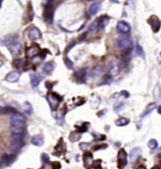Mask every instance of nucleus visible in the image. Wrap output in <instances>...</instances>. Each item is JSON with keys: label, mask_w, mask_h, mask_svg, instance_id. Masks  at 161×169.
Instances as JSON below:
<instances>
[{"label": "nucleus", "mask_w": 161, "mask_h": 169, "mask_svg": "<svg viewBox=\"0 0 161 169\" xmlns=\"http://www.w3.org/2000/svg\"><path fill=\"white\" fill-rule=\"evenodd\" d=\"M5 42H6L7 47L10 50V52L13 54V55H19L21 51H22L23 45L20 42L17 35L10 36V37L5 41Z\"/></svg>", "instance_id": "f257e3e1"}, {"label": "nucleus", "mask_w": 161, "mask_h": 169, "mask_svg": "<svg viewBox=\"0 0 161 169\" xmlns=\"http://www.w3.org/2000/svg\"><path fill=\"white\" fill-rule=\"evenodd\" d=\"M47 100L51 106L52 110L56 111L58 109L59 103L62 102V97L57 94L56 92H49L47 94Z\"/></svg>", "instance_id": "f03ea898"}, {"label": "nucleus", "mask_w": 161, "mask_h": 169, "mask_svg": "<svg viewBox=\"0 0 161 169\" xmlns=\"http://www.w3.org/2000/svg\"><path fill=\"white\" fill-rule=\"evenodd\" d=\"M116 45L121 50L130 49V47L132 46V39L129 37H127V36H121V37L117 39Z\"/></svg>", "instance_id": "7ed1b4c3"}, {"label": "nucleus", "mask_w": 161, "mask_h": 169, "mask_svg": "<svg viewBox=\"0 0 161 169\" xmlns=\"http://www.w3.org/2000/svg\"><path fill=\"white\" fill-rule=\"evenodd\" d=\"M117 165L119 169H123L127 165V153L123 149H121L118 152Z\"/></svg>", "instance_id": "20e7f679"}, {"label": "nucleus", "mask_w": 161, "mask_h": 169, "mask_svg": "<svg viewBox=\"0 0 161 169\" xmlns=\"http://www.w3.org/2000/svg\"><path fill=\"white\" fill-rule=\"evenodd\" d=\"M54 12H55V8L52 5L51 2L47 3V5L45 6L44 12V20L48 24H52L54 20Z\"/></svg>", "instance_id": "39448f33"}, {"label": "nucleus", "mask_w": 161, "mask_h": 169, "mask_svg": "<svg viewBox=\"0 0 161 169\" xmlns=\"http://www.w3.org/2000/svg\"><path fill=\"white\" fill-rule=\"evenodd\" d=\"M25 121H26V118H25V117L22 114H19V113L13 114L12 117H10V124H12V127L22 128L25 124Z\"/></svg>", "instance_id": "423d86ee"}, {"label": "nucleus", "mask_w": 161, "mask_h": 169, "mask_svg": "<svg viewBox=\"0 0 161 169\" xmlns=\"http://www.w3.org/2000/svg\"><path fill=\"white\" fill-rule=\"evenodd\" d=\"M94 163L95 162L93 161L92 153L87 151L83 154V164H84V167H86V169H91L93 167Z\"/></svg>", "instance_id": "0eeeda50"}, {"label": "nucleus", "mask_w": 161, "mask_h": 169, "mask_svg": "<svg viewBox=\"0 0 161 169\" xmlns=\"http://www.w3.org/2000/svg\"><path fill=\"white\" fill-rule=\"evenodd\" d=\"M15 155L14 154H8V153H4L2 154L1 156V165L2 166H9V165L12 164L14 160H15Z\"/></svg>", "instance_id": "6e6552de"}, {"label": "nucleus", "mask_w": 161, "mask_h": 169, "mask_svg": "<svg viewBox=\"0 0 161 169\" xmlns=\"http://www.w3.org/2000/svg\"><path fill=\"white\" fill-rule=\"evenodd\" d=\"M148 23L151 26L153 31L156 33V32H158V30L160 29V21L158 19V17H156V15H152L151 17L148 19Z\"/></svg>", "instance_id": "1a4fd4ad"}, {"label": "nucleus", "mask_w": 161, "mask_h": 169, "mask_svg": "<svg viewBox=\"0 0 161 169\" xmlns=\"http://www.w3.org/2000/svg\"><path fill=\"white\" fill-rule=\"evenodd\" d=\"M108 71L111 76H116L119 73L120 69H119V64H118L116 59H111L108 62Z\"/></svg>", "instance_id": "9d476101"}, {"label": "nucleus", "mask_w": 161, "mask_h": 169, "mask_svg": "<svg viewBox=\"0 0 161 169\" xmlns=\"http://www.w3.org/2000/svg\"><path fill=\"white\" fill-rule=\"evenodd\" d=\"M117 31L119 32L121 34H127L130 32V29H131V26L130 24L124 22V21H120L119 23L117 24Z\"/></svg>", "instance_id": "9b49d317"}, {"label": "nucleus", "mask_w": 161, "mask_h": 169, "mask_svg": "<svg viewBox=\"0 0 161 169\" xmlns=\"http://www.w3.org/2000/svg\"><path fill=\"white\" fill-rule=\"evenodd\" d=\"M65 151H66V147H65V144L63 142V138H60L59 143L57 144V146L55 147L54 154L57 156H59V155H61V154L65 153Z\"/></svg>", "instance_id": "f8f14e48"}, {"label": "nucleus", "mask_w": 161, "mask_h": 169, "mask_svg": "<svg viewBox=\"0 0 161 169\" xmlns=\"http://www.w3.org/2000/svg\"><path fill=\"white\" fill-rule=\"evenodd\" d=\"M20 76H21V74H20L19 71H10V73H9L8 74L6 75L5 80L10 82V83H15V82H17L18 80H19Z\"/></svg>", "instance_id": "ddd939ff"}, {"label": "nucleus", "mask_w": 161, "mask_h": 169, "mask_svg": "<svg viewBox=\"0 0 161 169\" xmlns=\"http://www.w3.org/2000/svg\"><path fill=\"white\" fill-rule=\"evenodd\" d=\"M28 37H29L31 39H38L42 37V34H41V31L38 29L37 27L35 26H32L29 30H28Z\"/></svg>", "instance_id": "4468645a"}, {"label": "nucleus", "mask_w": 161, "mask_h": 169, "mask_svg": "<svg viewBox=\"0 0 161 169\" xmlns=\"http://www.w3.org/2000/svg\"><path fill=\"white\" fill-rule=\"evenodd\" d=\"M74 77L78 81V82H83L85 83L86 82V77H87V71L86 70H81V71H78L74 74Z\"/></svg>", "instance_id": "2eb2a0df"}, {"label": "nucleus", "mask_w": 161, "mask_h": 169, "mask_svg": "<svg viewBox=\"0 0 161 169\" xmlns=\"http://www.w3.org/2000/svg\"><path fill=\"white\" fill-rule=\"evenodd\" d=\"M42 80V77L39 76L37 74H31L30 75V83L32 88H37L39 85H40L41 81Z\"/></svg>", "instance_id": "dca6fc26"}, {"label": "nucleus", "mask_w": 161, "mask_h": 169, "mask_svg": "<svg viewBox=\"0 0 161 169\" xmlns=\"http://www.w3.org/2000/svg\"><path fill=\"white\" fill-rule=\"evenodd\" d=\"M27 55L28 57H30V58H33V57L37 56L40 55V53H39V48L37 46H31L27 50Z\"/></svg>", "instance_id": "f3484780"}, {"label": "nucleus", "mask_w": 161, "mask_h": 169, "mask_svg": "<svg viewBox=\"0 0 161 169\" xmlns=\"http://www.w3.org/2000/svg\"><path fill=\"white\" fill-rule=\"evenodd\" d=\"M141 147H134L133 149L131 150V152H130V161H131V163H134V162L138 159V155L141 154Z\"/></svg>", "instance_id": "a211bd4d"}, {"label": "nucleus", "mask_w": 161, "mask_h": 169, "mask_svg": "<svg viewBox=\"0 0 161 169\" xmlns=\"http://www.w3.org/2000/svg\"><path fill=\"white\" fill-rule=\"evenodd\" d=\"M31 143L32 145L37 146V147H42L44 145V138H42V135H34L33 137L31 138Z\"/></svg>", "instance_id": "6ab92c4d"}, {"label": "nucleus", "mask_w": 161, "mask_h": 169, "mask_svg": "<svg viewBox=\"0 0 161 169\" xmlns=\"http://www.w3.org/2000/svg\"><path fill=\"white\" fill-rule=\"evenodd\" d=\"M24 146V143L22 141H12V143L10 144V149L13 152H16L18 151L21 147H22Z\"/></svg>", "instance_id": "aec40b11"}, {"label": "nucleus", "mask_w": 161, "mask_h": 169, "mask_svg": "<svg viewBox=\"0 0 161 169\" xmlns=\"http://www.w3.org/2000/svg\"><path fill=\"white\" fill-rule=\"evenodd\" d=\"M54 70V65L52 62H46L42 65V71L46 74H50Z\"/></svg>", "instance_id": "412c9836"}, {"label": "nucleus", "mask_w": 161, "mask_h": 169, "mask_svg": "<svg viewBox=\"0 0 161 169\" xmlns=\"http://www.w3.org/2000/svg\"><path fill=\"white\" fill-rule=\"evenodd\" d=\"M1 114L2 115H13V114H16V109H14L13 107H10V106H6V107H3L1 109Z\"/></svg>", "instance_id": "4be33fe9"}, {"label": "nucleus", "mask_w": 161, "mask_h": 169, "mask_svg": "<svg viewBox=\"0 0 161 169\" xmlns=\"http://www.w3.org/2000/svg\"><path fill=\"white\" fill-rule=\"evenodd\" d=\"M80 138H81V134L79 132H77V131L72 132L70 134V135H69V139H70L71 142H76Z\"/></svg>", "instance_id": "5701e85b"}, {"label": "nucleus", "mask_w": 161, "mask_h": 169, "mask_svg": "<svg viewBox=\"0 0 161 169\" xmlns=\"http://www.w3.org/2000/svg\"><path fill=\"white\" fill-rule=\"evenodd\" d=\"M129 119L128 118H125V117H119L118 119H116L115 121V124L117 126H119V127H123V126H126L129 124Z\"/></svg>", "instance_id": "b1692460"}, {"label": "nucleus", "mask_w": 161, "mask_h": 169, "mask_svg": "<svg viewBox=\"0 0 161 169\" xmlns=\"http://www.w3.org/2000/svg\"><path fill=\"white\" fill-rule=\"evenodd\" d=\"M103 71H103V68L101 66H96V67H94L93 69L91 70V74L93 77H98V76H100V75L103 73Z\"/></svg>", "instance_id": "393cba45"}, {"label": "nucleus", "mask_w": 161, "mask_h": 169, "mask_svg": "<svg viewBox=\"0 0 161 169\" xmlns=\"http://www.w3.org/2000/svg\"><path fill=\"white\" fill-rule=\"evenodd\" d=\"M156 104L155 103V102H153V103H150L149 105L146 107V109L144 110V112L142 113V115H141V117H146L147 115H149L151 112H153V110L156 108Z\"/></svg>", "instance_id": "a878e982"}, {"label": "nucleus", "mask_w": 161, "mask_h": 169, "mask_svg": "<svg viewBox=\"0 0 161 169\" xmlns=\"http://www.w3.org/2000/svg\"><path fill=\"white\" fill-rule=\"evenodd\" d=\"M100 9V4L99 3H93L89 9V12L91 15H95L96 13L98 12V10Z\"/></svg>", "instance_id": "bb28decb"}, {"label": "nucleus", "mask_w": 161, "mask_h": 169, "mask_svg": "<svg viewBox=\"0 0 161 169\" xmlns=\"http://www.w3.org/2000/svg\"><path fill=\"white\" fill-rule=\"evenodd\" d=\"M98 22H99V26L101 27V28H104V27H106L107 24H108V23H109V18L107 17V16H102L98 20Z\"/></svg>", "instance_id": "cd10ccee"}, {"label": "nucleus", "mask_w": 161, "mask_h": 169, "mask_svg": "<svg viewBox=\"0 0 161 169\" xmlns=\"http://www.w3.org/2000/svg\"><path fill=\"white\" fill-rule=\"evenodd\" d=\"M23 109H24V111H25V112H26L27 115H31L32 112H33V110H32V105L30 104V102H24Z\"/></svg>", "instance_id": "c85d7f7f"}, {"label": "nucleus", "mask_w": 161, "mask_h": 169, "mask_svg": "<svg viewBox=\"0 0 161 169\" xmlns=\"http://www.w3.org/2000/svg\"><path fill=\"white\" fill-rule=\"evenodd\" d=\"M155 98L156 100H158L159 102H161V88H160V86L159 84L156 86V88H155Z\"/></svg>", "instance_id": "c756f323"}, {"label": "nucleus", "mask_w": 161, "mask_h": 169, "mask_svg": "<svg viewBox=\"0 0 161 169\" xmlns=\"http://www.w3.org/2000/svg\"><path fill=\"white\" fill-rule=\"evenodd\" d=\"M88 123H84V124H81L80 126L79 125H76V126H74L76 127V129H77V132H79L80 134L81 132H87L88 131Z\"/></svg>", "instance_id": "7c9ffc66"}, {"label": "nucleus", "mask_w": 161, "mask_h": 169, "mask_svg": "<svg viewBox=\"0 0 161 169\" xmlns=\"http://www.w3.org/2000/svg\"><path fill=\"white\" fill-rule=\"evenodd\" d=\"M24 137V134H12V141H22Z\"/></svg>", "instance_id": "2f4dec72"}, {"label": "nucleus", "mask_w": 161, "mask_h": 169, "mask_svg": "<svg viewBox=\"0 0 161 169\" xmlns=\"http://www.w3.org/2000/svg\"><path fill=\"white\" fill-rule=\"evenodd\" d=\"M157 146H158V143H157L156 139H151L148 142V147H149V149H156Z\"/></svg>", "instance_id": "473e14b6"}, {"label": "nucleus", "mask_w": 161, "mask_h": 169, "mask_svg": "<svg viewBox=\"0 0 161 169\" xmlns=\"http://www.w3.org/2000/svg\"><path fill=\"white\" fill-rule=\"evenodd\" d=\"M24 64V60L23 59H16L13 61V66L16 68V69H20V68L23 67Z\"/></svg>", "instance_id": "72a5a7b5"}, {"label": "nucleus", "mask_w": 161, "mask_h": 169, "mask_svg": "<svg viewBox=\"0 0 161 169\" xmlns=\"http://www.w3.org/2000/svg\"><path fill=\"white\" fill-rule=\"evenodd\" d=\"M12 134H24V130L21 127H12Z\"/></svg>", "instance_id": "f704fd0d"}, {"label": "nucleus", "mask_w": 161, "mask_h": 169, "mask_svg": "<svg viewBox=\"0 0 161 169\" xmlns=\"http://www.w3.org/2000/svg\"><path fill=\"white\" fill-rule=\"evenodd\" d=\"M64 63H65V65H66V67L68 68L69 70H72L73 69V67H74V64H73V62L68 58V57H65L64 58Z\"/></svg>", "instance_id": "c9c22d12"}, {"label": "nucleus", "mask_w": 161, "mask_h": 169, "mask_svg": "<svg viewBox=\"0 0 161 169\" xmlns=\"http://www.w3.org/2000/svg\"><path fill=\"white\" fill-rule=\"evenodd\" d=\"M98 26H99V22H98V20H95L94 22L91 24V27H89V30H91V31H95V30L98 28Z\"/></svg>", "instance_id": "e433bc0d"}, {"label": "nucleus", "mask_w": 161, "mask_h": 169, "mask_svg": "<svg viewBox=\"0 0 161 169\" xmlns=\"http://www.w3.org/2000/svg\"><path fill=\"white\" fill-rule=\"evenodd\" d=\"M107 145L106 144H102V145H95L93 147H92V150H99V149H106Z\"/></svg>", "instance_id": "4c0bfd02"}, {"label": "nucleus", "mask_w": 161, "mask_h": 169, "mask_svg": "<svg viewBox=\"0 0 161 169\" xmlns=\"http://www.w3.org/2000/svg\"><path fill=\"white\" fill-rule=\"evenodd\" d=\"M136 52H137V54L138 56H144V52H143V50L141 48V46L138 44L137 45V47H136Z\"/></svg>", "instance_id": "58836bf2"}, {"label": "nucleus", "mask_w": 161, "mask_h": 169, "mask_svg": "<svg viewBox=\"0 0 161 169\" xmlns=\"http://www.w3.org/2000/svg\"><path fill=\"white\" fill-rule=\"evenodd\" d=\"M79 147H80L81 150H84V151H86V150H87L89 147V143H80Z\"/></svg>", "instance_id": "ea45409f"}, {"label": "nucleus", "mask_w": 161, "mask_h": 169, "mask_svg": "<svg viewBox=\"0 0 161 169\" xmlns=\"http://www.w3.org/2000/svg\"><path fill=\"white\" fill-rule=\"evenodd\" d=\"M112 81V79L111 77H109V76H105V78H104V80L103 82L101 83V85H107V84H109V83H111Z\"/></svg>", "instance_id": "a19ab883"}, {"label": "nucleus", "mask_w": 161, "mask_h": 169, "mask_svg": "<svg viewBox=\"0 0 161 169\" xmlns=\"http://www.w3.org/2000/svg\"><path fill=\"white\" fill-rule=\"evenodd\" d=\"M52 166H53V169H60L61 168V164H60V163H59V162H53Z\"/></svg>", "instance_id": "79ce46f5"}, {"label": "nucleus", "mask_w": 161, "mask_h": 169, "mask_svg": "<svg viewBox=\"0 0 161 169\" xmlns=\"http://www.w3.org/2000/svg\"><path fill=\"white\" fill-rule=\"evenodd\" d=\"M42 169H53L52 164H50V162H47V163H44V166H42Z\"/></svg>", "instance_id": "37998d69"}, {"label": "nucleus", "mask_w": 161, "mask_h": 169, "mask_svg": "<svg viewBox=\"0 0 161 169\" xmlns=\"http://www.w3.org/2000/svg\"><path fill=\"white\" fill-rule=\"evenodd\" d=\"M42 163H47V162H49V157L47 154H42Z\"/></svg>", "instance_id": "c03bdc74"}, {"label": "nucleus", "mask_w": 161, "mask_h": 169, "mask_svg": "<svg viewBox=\"0 0 161 169\" xmlns=\"http://www.w3.org/2000/svg\"><path fill=\"white\" fill-rule=\"evenodd\" d=\"M123 103H119L118 105L115 106V108H114V109H115L116 112H118V111H120V110H123Z\"/></svg>", "instance_id": "a18cd8bd"}, {"label": "nucleus", "mask_w": 161, "mask_h": 169, "mask_svg": "<svg viewBox=\"0 0 161 169\" xmlns=\"http://www.w3.org/2000/svg\"><path fill=\"white\" fill-rule=\"evenodd\" d=\"M121 95H123L124 98H128V97H129V93L125 90H123V91H121Z\"/></svg>", "instance_id": "49530a36"}, {"label": "nucleus", "mask_w": 161, "mask_h": 169, "mask_svg": "<svg viewBox=\"0 0 161 169\" xmlns=\"http://www.w3.org/2000/svg\"><path fill=\"white\" fill-rule=\"evenodd\" d=\"M45 87L47 88L48 89H51L53 88V85H52V83H50V82H46L45 83Z\"/></svg>", "instance_id": "de8ad7c7"}, {"label": "nucleus", "mask_w": 161, "mask_h": 169, "mask_svg": "<svg viewBox=\"0 0 161 169\" xmlns=\"http://www.w3.org/2000/svg\"><path fill=\"white\" fill-rule=\"evenodd\" d=\"M136 169H147V168H146L144 165H139V166H138Z\"/></svg>", "instance_id": "09e8293b"}, {"label": "nucleus", "mask_w": 161, "mask_h": 169, "mask_svg": "<svg viewBox=\"0 0 161 169\" xmlns=\"http://www.w3.org/2000/svg\"><path fill=\"white\" fill-rule=\"evenodd\" d=\"M157 112H158V114H160V115H161V105L157 107Z\"/></svg>", "instance_id": "8fccbe9b"}, {"label": "nucleus", "mask_w": 161, "mask_h": 169, "mask_svg": "<svg viewBox=\"0 0 161 169\" xmlns=\"http://www.w3.org/2000/svg\"><path fill=\"white\" fill-rule=\"evenodd\" d=\"M151 169H161L159 166H153V167H152Z\"/></svg>", "instance_id": "3c124183"}, {"label": "nucleus", "mask_w": 161, "mask_h": 169, "mask_svg": "<svg viewBox=\"0 0 161 169\" xmlns=\"http://www.w3.org/2000/svg\"><path fill=\"white\" fill-rule=\"evenodd\" d=\"M88 1H92V0H88Z\"/></svg>", "instance_id": "603ef678"}, {"label": "nucleus", "mask_w": 161, "mask_h": 169, "mask_svg": "<svg viewBox=\"0 0 161 169\" xmlns=\"http://www.w3.org/2000/svg\"><path fill=\"white\" fill-rule=\"evenodd\" d=\"M99 1H103V0H99Z\"/></svg>", "instance_id": "864d4df0"}]
</instances>
